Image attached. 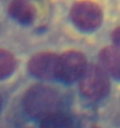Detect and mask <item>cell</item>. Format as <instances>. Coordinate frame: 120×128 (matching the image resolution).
<instances>
[{
    "instance_id": "cell-6",
    "label": "cell",
    "mask_w": 120,
    "mask_h": 128,
    "mask_svg": "<svg viewBox=\"0 0 120 128\" xmlns=\"http://www.w3.org/2000/svg\"><path fill=\"white\" fill-rule=\"evenodd\" d=\"M99 65L115 79H120V48L105 47L98 55Z\"/></svg>"
},
{
    "instance_id": "cell-11",
    "label": "cell",
    "mask_w": 120,
    "mask_h": 128,
    "mask_svg": "<svg viewBox=\"0 0 120 128\" xmlns=\"http://www.w3.org/2000/svg\"><path fill=\"white\" fill-rule=\"evenodd\" d=\"M1 105H3V98L0 96V110H1Z\"/></svg>"
},
{
    "instance_id": "cell-9",
    "label": "cell",
    "mask_w": 120,
    "mask_h": 128,
    "mask_svg": "<svg viewBox=\"0 0 120 128\" xmlns=\"http://www.w3.org/2000/svg\"><path fill=\"white\" fill-rule=\"evenodd\" d=\"M17 66V60L10 51L0 49V79L7 78L13 74Z\"/></svg>"
},
{
    "instance_id": "cell-2",
    "label": "cell",
    "mask_w": 120,
    "mask_h": 128,
    "mask_svg": "<svg viewBox=\"0 0 120 128\" xmlns=\"http://www.w3.org/2000/svg\"><path fill=\"white\" fill-rule=\"evenodd\" d=\"M78 83L82 94L93 100L106 97L111 88L107 72L97 64H87L85 71L78 79Z\"/></svg>"
},
{
    "instance_id": "cell-8",
    "label": "cell",
    "mask_w": 120,
    "mask_h": 128,
    "mask_svg": "<svg viewBox=\"0 0 120 128\" xmlns=\"http://www.w3.org/2000/svg\"><path fill=\"white\" fill-rule=\"evenodd\" d=\"M40 125L42 127H70L72 125L71 118L62 110L54 111L40 119Z\"/></svg>"
},
{
    "instance_id": "cell-7",
    "label": "cell",
    "mask_w": 120,
    "mask_h": 128,
    "mask_svg": "<svg viewBox=\"0 0 120 128\" xmlns=\"http://www.w3.org/2000/svg\"><path fill=\"white\" fill-rule=\"evenodd\" d=\"M10 13L18 22L22 24H30L36 16V10L29 0H12Z\"/></svg>"
},
{
    "instance_id": "cell-10",
    "label": "cell",
    "mask_w": 120,
    "mask_h": 128,
    "mask_svg": "<svg viewBox=\"0 0 120 128\" xmlns=\"http://www.w3.org/2000/svg\"><path fill=\"white\" fill-rule=\"evenodd\" d=\"M112 41L115 44V47L120 48V26L115 28L112 33Z\"/></svg>"
},
{
    "instance_id": "cell-3",
    "label": "cell",
    "mask_w": 120,
    "mask_h": 128,
    "mask_svg": "<svg viewBox=\"0 0 120 128\" xmlns=\"http://www.w3.org/2000/svg\"><path fill=\"white\" fill-rule=\"evenodd\" d=\"M70 19L78 29L94 30L103 22V10L98 4L91 0H80L73 4L70 10Z\"/></svg>"
},
{
    "instance_id": "cell-1",
    "label": "cell",
    "mask_w": 120,
    "mask_h": 128,
    "mask_svg": "<svg viewBox=\"0 0 120 128\" xmlns=\"http://www.w3.org/2000/svg\"><path fill=\"white\" fill-rule=\"evenodd\" d=\"M24 110L32 118L39 119L54 111L61 110L62 96L56 88L46 84H36L27 90L24 96Z\"/></svg>"
},
{
    "instance_id": "cell-4",
    "label": "cell",
    "mask_w": 120,
    "mask_h": 128,
    "mask_svg": "<svg viewBox=\"0 0 120 128\" xmlns=\"http://www.w3.org/2000/svg\"><path fill=\"white\" fill-rule=\"evenodd\" d=\"M87 66V61L80 51L69 50L58 55L57 79L64 83L77 82Z\"/></svg>"
},
{
    "instance_id": "cell-5",
    "label": "cell",
    "mask_w": 120,
    "mask_h": 128,
    "mask_svg": "<svg viewBox=\"0 0 120 128\" xmlns=\"http://www.w3.org/2000/svg\"><path fill=\"white\" fill-rule=\"evenodd\" d=\"M58 55L55 52H37L28 62V70L34 77L42 80L57 79Z\"/></svg>"
}]
</instances>
